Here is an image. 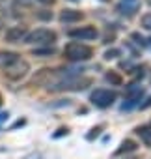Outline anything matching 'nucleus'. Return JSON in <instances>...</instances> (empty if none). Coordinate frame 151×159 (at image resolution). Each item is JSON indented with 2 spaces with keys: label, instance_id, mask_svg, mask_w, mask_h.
I'll use <instances>...</instances> for the list:
<instances>
[{
  "label": "nucleus",
  "instance_id": "nucleus-1",
  "mask_svg": "<svg viewBox=\"0 0 151 159\" xmlns=\"http://www.w3.org/2000/svg\"><path fill=\"white\" fill-rule=\"evenodd\" d=\"M93 81L90 77H75V75H67L65 79L52 83L49 88L54 92H62V90H86Z\"/></svg>",
  "mask_w": 151,
  "mask_h": 159
},
{
  "label": "nucleus",
  "instance_id": "nucleus-2",
  "mask_svg": "<svg viewBox=\"0 0 151 159\" xmlns=\"http://www.w3.org/2000/svg\"><path fill=\"white\" fill-rule=\"evenodd\" d=\"M63 56L71 62H86L93 56V49L79 41H71L63 47Z\"/></svg>",
  "mask_w": 151,
  "mask_h": 159
},
{
  "label": "nucleus",
  "instance_id": "nucleus-3",
  "mask_svg": "<svg viewBox=\"0 0 151 159\" xmlns=\"http://www.w3.org/2000/svg\"><path fill=\"white\" fill-rule=\"evenodd\" d=\"M56 32L49 30V28H37V30H32L24 36V43L28 45H52L56 41Z\"/></svg>",
  "mask_w": 151,
  "mask_h": 159
},
{
  "label": "nucleus",
  "instance_id": "nucleus-4",
  "mask_svg": "<svg viewBox=\"0 0 151 159\" xmlns=\"http://www.w3.org/2000/svg\"><path fill=\"white\" fill-rule=\"evenodd\" d=\"M116 99H118V94H116L114 90H106V88H97V90H93L92 96H90V101H92L95 107H99V109L112 107Z\"/></svg>",
  "mask_w": 151,
  "mask_h": 159
},
{
  "label": "nucleus",
  "instance_id": "nucleus-5",
  "mask_svg": "<svg viewBox=\"0 0 151 159\" xmlns=\"http://www.w3.org/2000/svg\"><path fill=\"white\" fill-rule=\"evenodd\" d=\"M142 96H144V88L138 86V84H131L127 88V94H125V101L121 105V111H131L132 107H136L140 103Z\"/></svg>",
  "mask_w": 151,
  "mask_h": 159
},
{
  "label": "nucleus",
  "instance_id": "nucleus-6",
  "mask_svg": "<svg viewBox=\"0 0 151 159\" xmlns=\"http://www.w3.org/2000/svg\"><path fill=\"white\" fill-rule=\"evenodd\" d=\"M28 71H30L28 62L19 58L15 64H11L10 67H6V77H8V79H11V81H19V79H23Z\"/></svg>",
  "mask_w": 151,
  "mask_h": 159
},
{
  "label": "nucleus",
  "instance_id": "nucleus-7",
  "mask_svg": "<svg viewBox=\"0 0 151 159\" xmlns=\"http://www.w3.org/2000/svg\"><path fill=\"white\" fill-rule=\"evenodd\" d=\"M69 38L73 39H80V41H90L97 38V28L95 26H80V28H75L69 30Z\"/></svg>",
  "mask_w": 151,
  "mask_h": 159
},
{
  "label": "nucleus",
  "instance_id": "nucleus-8",
  "mask_svg": "<svg viewBox=\"0 0 151 159\" xmlns=\"http://www.w3.org/2000/svg\"><path fill=\"white\" fill-rule=\"evenodd\" d=\"M26 34H28L26 26H10V28L4 32V39H6L8 43H21Z\"/></svg>",
  "mask_w": 151,
  "mask_h": 159
},
{
  "label": "nucleus",
  "instance_id": "nucleus-9",
  "mask_svg": "<svg viewBox=\"0 0 151 159\" xmlns=\"http://www.w3.org/2000/svg\"><path fill=\"white\" fill-rule=\"evenodd\" d=\"M19 58H21V56H19L17 52H13V51H0V67L6 69V67H10L11 64H15Z\"/></svg>",
  "mask_w": 151,
  "mask_h": 159
},
{
  "label": "nucleus",
  "instance_id": "nucleus-10",
  "mask_svg": "<svg viewBox=\"0 0 151 159\" xmlns=\"http://www.w3.org/2000/svg\"><path fill=\"white\" fill-rule=\"evenodd\" d=\"M82 17L84 15L77 10H62V13H60L62 23H79V21H82Z\"/></svg>",
  "mask_w": 151,
  "mask_h": 159
},
{
  "label": "nucleus",
  "instance_id": "nucleus-11",
  "mask_svg": "<svg viewBox=\"0 0 151 159\" xmlns=\"http://www.w3.org/2000/svg\"><path fill=\"white\" fill-rule=\"evenodd\" d=\"M136 135L144 140L145 146H151V125H140V127H136Z\"/></svg>",
  "mask_w": 151,
  "mask_h": 159
},
{
  "label": "nucleus",
  "instance_id": "nucleus-12",
  "mask_svg": "<svg viewBox=\"0 0 151 159\" xmlns=\"http://www.w3.org/2000/svg\"><path fill=\"white\" fill-rule=\"evenodd\" d=\"M134 150H136V142L131 140V139H125L121 142V146L116 150V155H121V153H127V152H134Z\"/></svg>",
  "mask_w": 151,
  "mask_h": 159
},
{
  "label": "nucleus",
  "instance_id": "nucleus-13",
  "mask_svg": "<svg viewBox=\"0 0 151 159\" xmlns=\"http://www.w3.org/2000/svg\"><path fill=\"white\" fill-rule=\"evenodd\" d=\"M105 79H106L110 84H114V86H121V83H123L121 75H119V73H116V71H108V73L105 75Z\"/></svg>",
  "mask_w": 151,
  "mask_h": 159
},
{
  "label": "nucleus",
  "instance_id": "nucleus-14",
  "mask_svg": "<svg viewBox=\"0 0 151 159\" xmlns=\"http://www.w3.org/2000/svg\"><path fill=\"white\" fill-rule=\"evenodd\" d=\"M56 51L50 47V45H47L45 49H34V56H52Z\"/></svg>",
  "mask_w": 151,
  "mask_h": 159
},
{
  "label": "nucleus",
  "instance_id": "nucleus-15",
  "mask_svg": "<svg viewBox=\"0 0 151 159\" xmlns=\"http://www.w3.org/2000/svg\"><path fill=\"white\" fill-rule=\"evenodd\" d=\"M118 10H119L123 15H125V13H127V15H132V13L136 11V6H127V2H123V4L118 6Z\"/></svg>",
  "mask_w": 151,
  "mask_h": 159
},
{
  "label": "nucleus",
  "instance_id": "nucleus-16",
  "mask_svg": "<svg viewBox=\"0 0 151 159\" xmlns=\"http://www.w3.org/2000/svg\"><path fill=\"white\" fill-rule=\"evenodd\" d=\"M142 26H144L145 30H151V13H145V15L142 17Z\"/></svg>",
  "mask_w": 151,
  "mask_h": 159
},
{
  "label": "nucleus",
  "instance_id": "nucleus-17",
  "mask_svg": "<svg viewBox=\"0 0 151 159\" xmlns=\"http://www.w3.org/2000/svg\"><path fill=\"white\" fill-rule=\"evenodd\" d=\"M118 56H119V51L118 49H110V51L105 52V58L106 60H112V58H118Z\"/></svg>",
  "mask_w": 151,
  "mask_h": 159
},
{
  "label": "nucleus",
  "instance_id": "nucleus-18",
  "mask_svg": "<svg viewBox=\"0 0 151 159\" xmlns=\"http://www.w3.org/2000/svg\"><path fill=\"white\" fill-rule=\"evenodd\" d=\"M37 17H39V19H43V21H50V19H52V13H50V11H47V10H41V11L37 13Z\"/></svg>",
  "mask_w": 151,
  "mask_h": 159
},
{
  "label": "nucleus",
  "instance_id": "nucleus-19",
  "mask_svg": "<svg viewBox=\"0 0 151 159\" xmlns=\"http://www.w3.org/2000/svg\"><path fill=\"white\" fill-rule=\"evenodd\" d=\"M15 6H23V8H28L32 4V0H13Z\"/></svg>",
  "mask_w": 151,
  "mask_h": 159
},
{
  "label": "nucleus",
  "instance_id": "nucleus-20",
  "mask_svg": "<svg viewBox=\"0 0 151 159\" xmlns=\"http://www.w3.org/2000/svg\"><path fill=\"white\" fill-rule=\"evenodd\" d=\"M131 38H132V39H136V43H142V45H144V38H142L140 34H132Z\"/></svg>",
  "mask_w": 151,
  "mask_h": 159
},
{
  "label": "nucleus",
  "instance_id": "nucleus-21",
  "mask_svg": "<svg viewBox=\"0 0 151 159\" xmlns=\"http://www.w3.org/2000/svg\"><path fill=\"white\" fill-rule=\"evenodd\" d=\"M37 2H39V4H43V6H52L56 0H37Z\"/></svg>",
  "mask_w": 151,
  "mask_h": 159
},
{
  "label": "nucleus",
  "instance_id": "nucleus-22",
  "mask_svg": "<svg viewBox=\"0 0 151 159\" xmlns=\"http://www.w3.org/2000/svg\"><path fill=\"white\" fill-rule=\"evenodd\" d=\"M149 105H151V96H149V98H147V101H145V103H144V105H140V109H147V107H149Z\"/></svg>",
  "mask_w": 151,
  "mask_h": 159
},
{
  "label": "nucleus",
  "instance_id": "nucleus-23",
  "mask_svg": "<svg viewBox=\"0 0 151 159\" xmlns=\"http://www.w3.org/2000/svg\"><path fill=\"white\" fill-rule=\"evenodd\" d=\"M8 120V112H0V124Z\"/></svg>",
  "mask_w": 151,
  "mask_h": 159
},
{
  "label": "nucleus",
  "instance_id": "nucleus-24",
  "mask_svg": "<svg viewBox=\"0 0 151 159\" xmlns=\"http://www.w3.org/2000/svg\"><path fill=\"white\" fill-rule=\"evenodd\" d=\"M123 2H134V0H123Z\"/></svg>",
  "mask_w": 151,
  "mask_h": 159
},
{
  "label": "nucleus",
  "instance_id": "nucleus-25",
  "mask_svg": "<svg viewBox=\"0 0 151 159\" xmlns=\"http://www.w3.org/2000/svg\"><path fill=\"white\" fill-rule=\"evenodd\" d=\"M0 105H2V96H0Z\"/></svg>",
  "mask_w": 151,
  "mask_h": 159
},
{
  "label": "nucleus",
  "instance_id": "nucleus-26",
  "mask_svg": "<svg viewBox=\"0 0 151 159\" xmlns=\"http://www.w3.org/2000/svg\"><path fill=\"white\" fill-rule=\"evenodd\" d=\"M71 2H79V0H71Z\"/></svg>",
  "mask_w": 151,
  "mask_h": 159
},
{
  "label": "nucleus",
  "instance_id": "nucleus-27",
  "mask_svg": "<svg viewBox=\"0 0 151 159\" xmlns=\"http://www.w3.org/2000/svg\"><path fill=\"white\" fill-rule=\"evenodd\" d=\"M103 2H108V0H103Z\"/></svg>",
  "mask_w": 151,
  "mask_h": 159
},
{
  "label": "nucleus",
  "instance_id": "nucleus-28",
  "mask_svg": "<svg viewBox=\"0 0 151 159\" xmlns=\"http://www.w3.org/2000/svg\"><path fill=\"white\" fill-rule=\"evenodd\" d=\"M149 41H151V39H149Z\"/></svg>",
  "mask_w": 151,
  "mask_h": 159
}]
</instances>
